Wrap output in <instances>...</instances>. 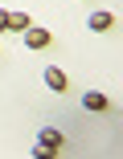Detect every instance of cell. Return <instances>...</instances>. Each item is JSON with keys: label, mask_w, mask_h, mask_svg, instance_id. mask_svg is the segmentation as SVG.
<instances>
[{"label": "cell", "mask_w": 123, "mask_h": 159, "mask_svg": "<svg viewBox=\"0 0 123 159\" xmlns=\"http://www.w3.org/2000/svg\"><path fill=\"white\" fill-rule=\"evenodd\" d=\"M45 86H49V90H57V94H66V86H70V82H66V74H62L57 66H45Z\"/></svg>", "instance_id": "277c9868"}, {"label": "cell", "mask_w": 123, "mask_h": 159, "mask_svg": "<svg viewBox=\"0 0 123 159\" xmlns=\"http://www.w3.org/2000/svg\"><path fill=\"white\" fill-rule=\"evenodd\" d=\"M86 25L95 29V33H111V29H115V16H111V12H90Z\"/></svg>", "instance_id": "5b68a950"}, {"label": "cell", "mask_w": 123, "mask_h": 159, "mask_svg": "<svg viewBox=\"0 0 123 159\" xmlns=\"http://www.w3.org/2000/svg\"><path fill=\"white\" fill-rule=\"evenodd\" d=\"M82 106L99 114V110H107V106H111V98H107L103 90H86V94H82Z\"/></svg>", "instance_id": "3957f363"}, {"label": "cell", "mask_w": 123, "mask_h": 159, "mask_svg": "<svg viewBox=\"0 0 123 159\" xmlns=\"http://www.w3.org/2000/svg\"><path fill=\"white\" fill-rule=\"evenodd\" d=\"M0 33H8V25H4V12H0Z\"/></svg>", "instance_id": "52a82bcc"}, {"label": "cell", "mask_w": 123, "mask_h": 159, "mask_svg": "<svg viewBox=\"0 0 123 159\" xmlns=\"http://www.w3.org/2000/svg\"><path fill=\"white\" fill-rule=\"evenodd\" d=\"M49 41H53L49 29H41V25H29V29H25V45H29V49H45Z\"/></svg>", "instance_id": "6da1fadb"}, {"label": "cell", "mask_w": 123, "mask_h": 159, "mask_svg": "<svg viewBox=\"0 0 123 159\" xmlns=\"http://www.w3.org/2000/svg\"><path fill=\"white\" fill-rule=\"evenodd\" d=\"M37 143L45 147V151H62V147H66V139H62V131H53V126H41V135H37Z\"/></svg>", "instance_id": "7a4b0ae2"}, {"label": "cell", "mask_w": 123, "mask_h": 159, "mask_svg": "<svg viewBox=\"0 0 123 159\" xmlns=\"http://www.w3.org/2000/svg\"><path fill=\"white\" fill-rule=\"evenodd\" d=\"M4 25L12 29V33H25V29H29V25H33V20H29L25 12H4Z\"/></svg>", "instance_id": "8992f818"}]
</instances>
